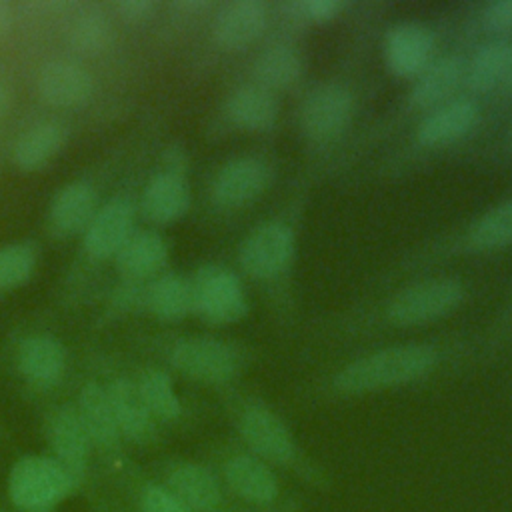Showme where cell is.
<instances>
[{
	"label": "cell",
	"mask_w": 512,
	"mask_h": 512,
	"mask_svg": "<svg viewBox=\"0 0 512 512\" xmlns=\"http://www.w3.org/2000/svg\"><path fill=\"white\" fill-rule=\"evenodd\" d=\"M156 10L152 0H122L116 4V12L126 22H144Z\"/></svg>",
	"instance_id": "cell-37"
},
{
	"label": "cell",
	"mask_w": 512,
	"mask_h": 512,
	"mask_svg": "<svg viewBox=\"0 0 512 512\" xmlns=\"http://www.w3.org/2000/svg\"><path fill=\"white\" fill-rule=\"evenodd\" d=\"M18 368L30 382L52 384L64 370V348L48 334L30 336L18 348Z\"/></svg>",
	"instance_id": "cell-24"
},
{
	"label": "cell",
	"mask_w": 512,
	"mask_h": 512,
	"mask_svg": "<svg viewBox=\"0 0 512 512\" xmlns=\"http://www.w3.org/2000/svg\"><path fill=\"white\" fill-rule=\"evenodd\" d=\"M344 8H346V2L342 0H306L298 4V10L306 20L320 22V24L334 20Z\"/></svg>",
	"instance_id": "cell-35"
},
{
	"label": "cell",
	"mask_w": 512,
	"mask_h": 512,
	"mask_svg": "<svg viewBox=\"0 0 512 512\" xmlns=\"http://www.w3.org/2000/svg\"><path fill=\"white\" fill-rule=\"evenodd\" d=\"M138 390L152 416L162 420H176L180 416V400L174 392L170 376L164 370L144 372L138 382Z\"/></svg>",
	"instance_id": "cell-32"
},
{
	"label": "cell",
	"mask_w": 512,
	"mask_h": 512,
	"mask_svg": "<svg viewBox=\"0 0 512 512\" xmlns=\"http://www.w3.org/2000/svg\"><path fill=\"white\" fill-rule=\"evenodd\" d=\"M480 120L476 100L458 96L432 108L418 124L416 138L424 146H444L466 136Z\"/></svg>",
	"instance_id": "cell-15"
},
{
	"label": "cell",
	"mask_w": 512,
	"mask_h": 512,
	"mask_svg": "<svg viewBox=\"0 0 512 512\" xmlns=\"http://www.w3.org/2000/svg\"><path fill=\"white\" fill-rule=\"evenodd\" d=\"M268 24V10L258 0L226 4L214 18V40L226 50H242L256 42Z\"/></svg>",
	"instance_id": "cell-16"
},
{
	"label": "cell",
	"mask_w": 512,
	"mask_h": 512,
	"mask_svg": "<svg viewBox=\"0 0 512 512\" xmlns=\"http://www.w3.org/2000/svg\"><path fill=\"white\" fill-rule=\"evenodd\" d=\"M168 486L170 492L176 494L192 512H230L232 500L228 498L218 474L202 464L184 462L174 466L168 474Z\"/></svg>",
	"instance_id": "cell-13"
},
{
	"label": "cell",
	"mask_w": 512,
	"mask_h": 512,
	"mask_svg": "<svg viewBox=\"0 0 512 512\" xmlns=\"http://www.w3.org/2000/svg\"><path fill=\"white\" fill-rule=\"evenodd\" d=\"M434 34L420 22H400L386 32L384 62L398 78H416L432 60Z\"/></svg>",
	"instance_id": "cell-11"
},
{
	"label": "cell",
	"mask_w": 512,
	"mask_h": 512,
	"mask_svg": "<svg viewBox=\"0 0 512 512\" xmlns=\"http://www.w3.org/2000/svg\"><path fill=\"white\" fill-rule=\"evenodd\" d=\"M172 366L202 384H226L240 372L238 352L214 338H188L170 352Z\"/></svg>",
	"instance_id": "cell-7"
},
{
	"label": "cell",
	"mask_w": 512,
	"mask_h": 512,
	"mask_svg": "<svg viewBox=\"0 0 512 512\" xmlns=\"http://www.w3.org/2000/svg\"><path fill=\"white\" fill-rule=\"evenodd\" d=\"M142 214L154 224H172L190 208V188L184 176L160 172L152 176L144 188Z\"/></svg>",
	"instance_id": "cell-18"
},
{
	"label": "cell",
	"mask_w": 512,
	"mask_h": 512,
	"mask_svg": "<svg viewBox=\"0 0 512 512\" xmlns=\"http://www.w3.org/2000/svg\"><path fill=\"white\" fill-rule=\"evenodd\" d=\"M464 296V284L456 278H426L398 290L386 306V318L394 326H422L454 312Z\"/></svg>",
	"instance_id": "cell-4"
},
{
	"label": "cell",
	"mask_w": 512,
	"mask_h": 512,
	"mask_svg": "<svg viewBox=\"0 0 512 512\" xmlns=\"http://www.w3.org/2000/svg\"><path fill=\"white\" fill-rule=\"evenodd\" d=\"M510 42L504 38L490 40L482 44L470 62H466V76L464 82L474 92H488L496 84L504 80L506 60H508Z\"/></svg>",
	"instance_id": "cell-30"
},
{
	"label": "cell",
	"mask_w": 512,
	"mask_h": 512,
	"mask_svg": "<svg viewBox=\"0 0 512 512\" xmlns=\"http://www.w3.org/2000/svg\"><path fill=\"white\" fill-rule=\"evenodd\" d=\"M510 136H512V124H510Z\"/></svg>",
	"instance_id": "cell-42"
},
{
	"label": "cell",
	"mask_w": 512,
	"mask_h": 512,
	"mask_svg": "<svg viewBox=\"0 0 512 512\" xmlns=\"http://www.w3.org/2000/svg\"><path fill=\"white\" fill-rule=\"evenodd\" d=\"M302 74L300 54L286 44H274L262 50L254 60V78L266 90L292 86Z\"/></svg>",
	"instance_id": "cell-28"
},
{
	"label": "cell",
	"mask_w": 512,
	"mask_h": 512,
	"mask_svg": "<svg viewBox=\"0 0 512 512\" xmlns=\"http://www.w3.org/2000/svg\"><path fill=\"white\" fill-rule=\"evenodd\" d=\"M438 366V352L420 342L392 344L372 350L344 364L330 380L340 396H364L402 388L430 376Z\"/></svg>",
	"instance_id": "cell-2"
},
{
	"label": "cell",
	"mask_w": 512,
	"mask_h": 512,
	"mask_svg": "<svg viewBox=\"0 0 512 512\" xmlns=\"http://www.w3.org/2000/svg\"><path fill=\"white\" fill-rule=\"evenodd\" d=\"M68 40L78 52L100 54L110 48L114 40V28L102 12L88 10L72 20Z\"/></svg>",
	"instance_id": "cell-31"
},
{
	"label": "cell",
	"mask_w": 512,
	"mask_h": 512,
	"mask_svg": "<svg viewBox=\"0 0 512 512\" xmlns=\"http://www.w3.org/2000/svg\"><path fill=\"white\" fill-rule=\"evenodd\" d=\"M354 114L352 92L336 82L312 88L300 106V128L314 142L338 138Z\"/></svg>",
	"instance_id": "cell-8"
},
{
	"label": "cell",
	"mask_w": 512,
	"mask_h": 512,
	"mask_svg": "<svg viewBox=\"0 0 512 512\" xmlns=\"http://www.w3.org/2000/svg\"><path fill=\"white\" fill-rule=\"evenodd\" d=\"M144 512H192L176 494L166 488L150 486L142 496Z\"/></svg>",
	"instance_id": "cell-34"
},
{
	"label": "cell",
	"mask_w": 512,
	"mask_h": 512,
	"mask_svg": "<svg viewBox=\"0 0 512 512\" xmlns=\"http://www.w3.org/2000/svg\"><path fill=\"white\" fill-rule=\"evenodd\" d=\"M218 478L240 512H302V502L286 490L278 470L248 448L226 454Z\"/></svg>",
	"instance_id": "cell-3"
},
{
	"label": "cell",
	"mask_w": 512,
	"mask_h": 512,
	"mask_svg": "<svg viewBox=\"0 0 512 512\" xmlns=\"http://www.w3.org/2000/svg\"><path fill=\"white\" fill-rule=\"evenodd\" d=\"M296 252V238L282 222H262L240 244L238 260L254 278H272L288 268Z\"/></svg>",
	"instance_id": "cell-9"
},
{
	"label": "cell",
	"mask_w": 512,
	"mask_h": 512,
	"mask_svg": "<svg viewBox=\"0 0 512 512\" xmlns=\"http://www.w3.org/2000/svg\"><path fill=\"white\" fill-rule=\"evenodd\" d=\"M134 204L128 198H112L96 210L84 230V250L96 260L114 258L132 236Z\"/></svg>",
	"instance_id": "cell-12"
},
{
	"label": "cell",
	"mask_w": 512,
	"mask_h": 512,
	"mask_svg": "<svg viewBox=\"0 0 512 512\" xmlns=\"http://www.w3.org/2000/svg\"><path fill=\"white\" fill-rule=\"evenodd\" d=\"M36 268V250L26 242L0 248V290H14L26 284Z\"/></svg>",
	"instance_id": "cell-33"
},
{
	"label": "cell",
	"mask_w": 512,
	"mask_h": 512,
	"mask_svg": "<svg viewBox=\"0 0 512 512\" xmlns=\"http://www.w3.org/2000/svg\"><path fill=\"white\" fill-rule=\"evenodd\" d=\"M98 196L90 182L76 180L62 186L50 202V224L60 234H78L96 214Z\"/></svg>",
	"instance_id": "cell-19"
},
{
	"label": "cell",
	"mask_w": 512,
	"mask_h": 512,
	"mask_svg": "<svg viewBox=\"0 0 512 512\" xmlns=\"http://www.w3.org/2000/svg\"><path fill=\"white\" fill-rule=\"evenodd\" d=\"M68 130L62 122L44 120L30 126L14 144V164L20 170L32 172L44 168L66 144Z\"/></svg>",
	"instance_id": "cell-20"
},
{
	"label": "cell",
	"mask_w": 512,
	"mask_h": 512,
	"mask_svg": "<svg viewBox=\"0 0 512 512\" xmlns=\"http://www.w3.org/2000/svg\"><path fill=\"white\" fill-rule=\"evenodd\" d=\"M108 398L120 432L132 440L146 442L154 434V416L146 408L138 384L128 378H118L108 390Z\"/></svg>",
	"instance_id": "cell-22"
},
{
	"label": "cell",
	"mask_w": 512,
	"mask_h": 512,
	"mask_svg": "<svg viewBox=\"0 0 512 512\" xmlns=\"http://www.w3.org/2000/svg\"><path fill=\"white\" fill-rule=\"evenodd\" d=\"M118 270L134 280L160 272L168 260V244L154 230L132 232L120 252L114 256Z\"/></svg>",
	"instance_id": "cell-21"
},
{
	"label": "cell",
	"mask_w": 512,
	"mask_h": 512,
	"mask_svg": "<svg viewBox=\"0 0 512 512\" xmlns=\"http://www.w3.org/2000/svg\"><path fill=\"white\" fill-rule=\"evenodd\" d=\"M466 76V62L458 54L432 60L414 80L410 102L418 108H436L450 100Z\"/></svg>",
	"instance_id": "cell-17"
},
{
	"label": "cell",
	"mask_w": 512,
	"mask_h": 512,
	"mask_svg": "<svg viewBox=\"0 0 512 512\" xmlns=\"http://www.w3.org/2000/svg\"><path fill=\"white\" fill-rule=\"evenodd\" d=\"M506 88L512 90V42H510V50H508V60H506V72H504V80Z\"/></svg>",
	"instance_id": "cell-41"
},
{
	"label": "cell",
	"mask_w": 512,
	"mask_h": 512,
	"mask_svg": "<svg viewBox=\"0 0 512 512\" xmlns=\"http://www.w3.org/2000/svg\"><path fill=\"white\" fill-rule=\"evenodd\" d=\"M272 180L270 166L254 156L226 162L212 184V200L222 208H240L266 192Z\"/></svg>",
	"instance_id": "cell-10"
},
{
	"label": "cell",
	"mask_w": 512,
	"mask_h": 512,
	"mask_svg": "<svg viewBox=\"0 0 512 512\" xmlns=\"http://www.w3.org/2000/svg\"><path fill=\"white\" fill-rule=\"evenodd\" d=\"M194 310L210 324H234L248 312L246 292L234 272L218 264L196 270L192 280Z\"/></svg>",
	"instance_id": "cell-5"
},
{
	"label": "cell",
	"mask_w": 512,
	"mask_h": 512,
	"mask_svg": "<svg viewBox=\"0 0 512 512\" xmlns=\"http://www.w3.org/2000/svg\"><path fill=\"white\" fill-rule=\"evenodd\" d=\"M8 108H10V92H8V88L0 82V118L6 116Z\"/></svg>",
	"instance_id": "cell-40"
},
{
	"label": "cell",
	"mask_w": 512,
	"mask_h": 512,
	"mask_svg": "<svg viewBox=\"0 0 512 512\" xmlns=\"http://www.w3.org/2000/svg\"><path fill=\"white\" fill-rule=\"evenodd\" d=\"M466 240L478 252L500 250L512 244V196L486 210L468 228Z\"/></svg>",
	"instance_id": "cell-29"
},
{
	"label": "cell",
	"mask_w": 512,
	"mask_h": 512,
	"mask_svg": "<svg viewBox=\"0 0 512 512\" xmlns=\"http://www.w3.org/2000/svg\"><path fill=\"white\" fill-rule=\"evenodd\" d=\"M162 160H164V166H166L164 172H172V174L184 176L188 160H186V152L178 144H172L170 148H166L164 154H162Z\"/></svg>",
	"instance_id": "cell-38"
},
{
	"label": "cell",
	"mask_w": 512,
	"mask_h": 512,
	"mask_svg": "<svg viewBox=\"0 0 512 512\" xmlns=\"http://www.w3.org/2000/svg\"><path fill=\"white\" fill-rule=\"evenodd\" d=\"M40 98L56 108H72L84 104L94 92L90 72L72 60L46 62L36 78Z\"/></svg>",
	"instance_id": "cell-14"
},
{
	"label": "cell",
	"mask_w": 512,
	"mask_h": 512,
	"mask_svg": "<svg viewBox=\"0 0 512 512\" xmlns=\"http://www.w3.org/2000/svg\"><path fill=\"white\" fill-rule=\"evenodd\" d=\"M236 428L244 448L276 470L292 474L298 482L314 490L324 492L332 486L330 474L298 446L282 416L262 400H248L240 406Z\"/></svg>",
	"instance_id": "cell-1"
},
{
	"label": "cell",
	"mask_w": 512,
	"mask_h": 512,
	"mask_svg": "<svg viewBox=\"0 0 512 512\" xmlns=\"http://www.w3.org/2000/svg\"><path fill=\"white\" fill-rule=\"evenodd\" d=\"M226 114L244 130H268L278 118V100L258 84H246L228 96Z\"/></svg>",
	"instance_id": "cell-23"
},
{
	"label": "cell",
	"mask_w": 512,
	"mask_h": 512,
	"mask_svg": "<svg viewBox=\"0 0 512 512\" xmlns=\"http://www.w3.org/2000/svg\"><path fill=\"white\" fill-rule=\"evenodd\" d=\"M12 18H14V12H12V6L4 0H0V36L6 34L12 26Z\"/></svg>",
	"instance_id": "cell-39"
},
{
	"label": "cell",
	"mask_w": 512,
	"mask_h": 512,
	"mask_svg": "<svg viewBox=\"0 0 512 512\" xmlns=\"http://www.w3.org/2000/svg\"><path fill=\"white\" fill-rule=\"evenodd\" d=\"M88 434L82 420L72 410H60L52 422V446L58 454L60 466L70 478L82 476L88 460Z\"/></svg>",
	"instance_id": "cell-25"
},
{
	"label": "cell",
	"mask_w": 512,
	"mask_h": 512,
	"mask_svg": "<svg viewBox=\"0 0 512 512\" xmlns=\"http://www.w3.org/2000/svg\"><path fill=\"white\" fill-rule=\"evenodd\" d=\"M482 22L494 30L512 28V0H494L482 8Z\"/></svg>",
	"instance_id": "cell-36"
},
{
	"label": "cell",
	"mask_w": 512,
	"mask_h": 512,
	"mask_svg": "<svg viewBox=\"0 0 512 512\" xmlns=\"http://www.w3.org/2000/svg\"><path fill=\"white\" fill-rule=\"evenodd\" d=\"M80 420L82 426L96 444L104 448H112L118 444L120 428L116 424V416L108 398V392L98 384L90 382L80 392Z\"/></svg>",
	"instance_id": "cell-27"
},
{
	"label": "cell",
	"mask_w": 512,
	"mask_h": 512,
	"mask_svg": "<svg viewBox=\"0 0 512 512\" xmlns=\"http://www.w3.org/2000/svg\"><path fill=\"white\" fill-rule=\"evenodd\" d=\"M70 482L72 478L60 462L26 456L10 472V496L20 508L42 512L52 508L68 492Z\"/></svg>",
	"instance_id": "cell-6"
},
{
	"label": "cell",
	"mask_w": 512,
	"mask_h": 512,
	"mask_svg": "<svg viewBox=\"0 0 512 512\" xmlns=\"http://www.w3.org/2000/svg\"><path fill=\"white\" fill-rule=\"evenodd\" d=\"M146 304L160 320H182L194 310L192 282L180 274H162L148 286Z\"/></svg>",
	"instance_id": "cell-26"
}]
</instances>
